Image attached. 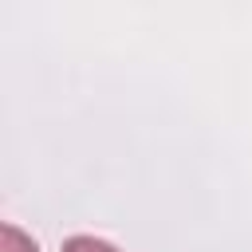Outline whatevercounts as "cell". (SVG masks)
<instances>
[{
	"label": "cell",
	"mask_w": 252,
	"mask_h": 252,
	"mask_svg": "<svg viewBox=\"0 0 252 252\" xmlns=\"http://www.w3.org/2000/svg\"><path fill=\"white\" fill-rule=\"evenodd\" d=\"M63 252H122V248H114L110 240H98V236H71V240H63Z\"/></svg>",
	"instance_id": "6da1fadb"
},
{
	"label": "cell",
	"mask_w": 252,
	"mask_h": 252,
	"mask_svg": "<svg viewBox=\"0 0 252 252\" xmlns=\"http://www.w3.org/2000/svg\"><path fill=\"white\" fill-rule=\"evenodd\" d=\"M0 236H4V248H0V252H35V240H32L28 232H20L16 224H4Z\"/></svg>",
	"instance_id": "7a4b0ae2"
}]
</instances>
